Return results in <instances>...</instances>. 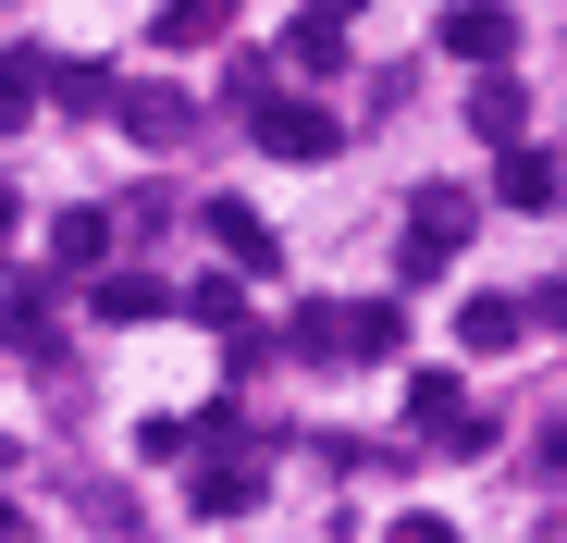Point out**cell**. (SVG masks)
I'll return each mask as SVG.
<instances>
[{
    "label": "cell",
    "mask_w": 567,
    "mask_h": 543,
    "mask_svg": "<svg viewBox=\"0 0 567 543\" xmlns=\"http://www.w3.org/2000/svg\"><path fill=\"white\" fill-rule=\"evenodd\" d=\"M456 247H468V186H420L408 198V285H432Z\"/></svg>",
    "instance_id": "obj_3"
},
{
    "label": "cell",
    "mask_w": 567,
    "mask_h": 543,
    "mask_svg": "<svg viewBox=\"0 0 567 543\" xmlns=\"http://www.w3.org/2000/svg\"><path fill=\"white\" fill-rule=\"evenodd\" d=\"M13 223H25V211H13V186H0V247H13Z\"/></svg>",
    "instance_id": "obj_18"
},
{
    "label": "cell",
    "mask_w": 567,
    "mask_h": 543,
    "mask_svg": "<svg viewBox=\"0 0 567 543\" xmlns=\"http://www.w3.org/2000/svg\"><path fill=\"white\" fill-rule=\"evenodd\" d=\"M518 321H530L518 297H468V309H456V346H468V358H494V346H518Z\"/></svg>",
    "instance_id": "obj_13"
},
{
    "label": "cell",
    "mask_w": 567,
    "mask_h": 543,
    "mask_svg": "<svg viewBox=\"0 0 567 543\" xmlns=\"http://www.w3.org/2000/svg\"><path fill=\"white\" fill-rule=\"evenodd\" d=\"M223 13H235V0H161L148 38H161V50H198V38H223Z\"/></svg>",
    "instance_id": "obj_14"
},
{
    "label": "cell",
    "mask_w": 567,
    "mask_h": 543,
    "mask_svg": "<svg viewBox=\"0 0 567 543\" xmlns=\"http://www.w3.org/2000/svg\"><path fill=\"white\" fill-rule=\"evenodd\" d=\"M309 13H333V25H346V13H358V0H309Z\"/></svg>",
    "instance_id": "obj_19"
},
{
    "label": "cell",
    "mask_w": 567,
    "mask_h": 543,
    "mask_svg": "<svg viewBox=\"0 0 567 543\" xmlns=\"http://www.w3.org/2000/svg\"><path fill=\"white\" fill-rule=\"evenodd\" d=\"M38 100H62V112H112L124 86H112L100 62H62V50H38Z\"/></svg>",
    "instance_id": "obj_10"
},
{
    "label": "cell",
    "mask_w": 567,
    "mask_h": 543,
    "mask_svg": "<svg viewBox=\"0 0 567 543\" xmlns=\"http://www.w3.org/2000/svg\"><path fill=\"white\" fill-rule=\"evenodd\" d=\"M494 161H506V173H494V198H506V211H555V198H567L555 148H530V136H518V148H494Z\"/></svg>",
    "instance_id": "obj_8"
},
{
    "label": "cell",
    "mask_w": 567,
    "mask_h": 543,
    "mask_svg": "<svg viewBox=\"0 0 567 543\" xmlns=\"http://www.w3.org/2000/svg\"><path fill=\"white\" fill-rule=\"evenodd\" d=\"M408 420H420L432 444H456V458H494V420L468 408V383H456V371H408Z\"/></svg>",
    "instance_id": "obj_2"
},
{
    "label": "cell",
    "mask_w": 567,
    "mask_h": 543,
    "mask_svg": "<svg viewBox=\"0 0 567 543\" xmlns=\"http://www.w3.org/2000/svg\"><path fill=\"white\" fill-rule=\"evenodd\" d=\"M50 247H62L74 272H86V259H112V211H62V223H50Z\"/></svg>",
    "instance_id": "obj_16"
},
{
    "label": "cell",
    "mask_w": 567,
    "mask_h": 543,
    "mask_svg": "<svg viewBox=\"0 0 567 543\" xmlns=\"http://www.w3.org/2000/svg\"><path fill=\"white\" fill-rule=\"evenodd\" d=\"M25 112H38V50L0 62V124H25Z\"/></svg>",
    "instance_id": "obj_17"
},
{
    "label": "cell",
    "mask_w": 567,
    "mask_h": 543,
    "mask_svg": "<svg viewBox=\"0 0 567 543\" xmlns=\"http://www.w3.org/2000/svg\"><path fill=\"white\" fill-rule=\"evenodd\" d=\"M210 247H223L235 272H284V247H271V223H259L247 198H210Z\"/></svg>",
    "instance_id": "obj_9"
},
{
    "label": "cell",
    "mask_w": 567,
    "mask_h": 543,
    "mask_svg": "<svg viewBox=\"0 0 567 543\" xmlns=\"http://www.w3.org/2000/svg\"><path fill=\"white\" fill-rule=\"evenodd\" d=\"M259 148H271V161H333V112H309V100H259Z\"/></svg>",
    "instance_id": "obj_5"
},
{
    "label": "cell",
    "mask_w": 567,
    "mask_h": 543,
    "mask_svg": "<svg viewBox=\"0 0 567 543\" xmlns=\"http://www.w3.org/2000/svg\"><path fill=\"white\" fill-rule=\"evenodd\" d=\"M161 309H185L161 272H100V321H161Z\"/></svg>",
    "instance_id": "obj_12"
},
{
    "label": "cell",
    "mask_w": 567,
    "mask_h": 543,
    "mask_svg": "<svg viewBox=\"0 0 567 543\" xmlns=\"http://www.w3.org/2000/svg\"><path fill=\"white\" fill-rule=\"evenodd\" d=\"M0 519H13V494H0Z\"/></svg>",
    "instance_id": "obj_20"
},
{
    "label": "cell",
    "mask_w": 567,
    "mask_h": 543,
    "mask_svg": "<svg viewBox=\"0 0 567 543\" xmlns=\"http://www.w3.org/2000/svg\"><path fill=\"white\" fill-rule=\"evenodd\" d=\"M468 124H482L494 148H518V124H530V100H518V74H494V62H482V86H468Z\"/></svg>",
    "instance_id": "obj_11"
},
{
    "label": "cell",
    "mask_w": 567,
    "mask_h": 543,
    "mask_svg": "<svg viewBox=\"0 0 567 543\" xmlns=\"http://www.w3.org/2000/svg\"><path fill=\"white\" fill-rule=\"evenodd\" d=\"M284 346H297V358H333V371H383V358H408V309L395 297H321V309H297V321H284Z\"/></svg>",
    "instance_id": "obj_1"
},
{
    "label": "cell",
    "mask_w": 567,
    "mask_h": 543,
    "mask_svg": "<svg viewBox=\"0 0 567 543\" xmlns=\"http://www.w3.org/2000/svg\"><path fill=\"white\" fill-rule=\"evenodd\" d=\"M432 50L444 62H506L518 50V13H506V0H456V13L432 25Z\"/></svg>",
    "instance_id": "obj_4"
},
{
    "label": "cell",
    "mask_w": 567,
    "mask_h": 543,
    "mask_svg": "<svg viewBox=\"0 0 567 543\" xmlns=\"http://www.w3.org/2000/svg\"><path fill=\"white\" fill-rule=\"evenodd\" d=\"M259 494H271V470H259V458H210L198 482H185V506H198V519H247Z\"/></svg>",
    "instance_id": "obj_6"
},
{
    "label": "cell",
    "mask_w": 567,
    "mask_h": 543,
    "mask_svg": "<svg viewBox=\"0 0 567 543\" xmlns=\"http://www.w3.org/2000/svg\"><path fill=\"white\" fill-rule=\"evenodd\" d=\"M112 112H124V136H136V148H173L185 124H198V112H185V86H161V74H148V86H124Z\"/></svg>",
    "instance_id": "obj_7"
},
{
    "label": "cell",
    "mask_w": 567,
    "mask_h": 543,
    "mask_svg": "<svg viewBox=\"0 0 567 543\" xmlns=\"http://www.w3.org/2000/svg\"><path fill=\"white\" fill-rule=\"evenodd\" d=\"M271 62H297V74H346V25H333V13H309V25L284 38Z\"/></svg>",
    "instance_id": "obj_15"
}]
</instances>
